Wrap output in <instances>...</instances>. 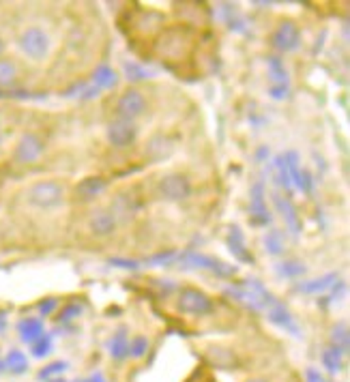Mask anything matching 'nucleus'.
<instances>
[{"label": "nucleus", "mask_w": 350, "mask_h": 382, "mask_svg": "<svg viewBox=\"0 0 350 382\" xmlns=\"http://www.w3.org/2000/svg\"><path fill=\"white\" fill-rule=\"evenodd\" d=\"M226 297H230L232 301H237V303H241V305H245L250 309H256V311L269 309L275 303L273 294L258 280H245L239 286L226 288Z\"/></svg>", "instance_id": "f257e3e1"}, {"label": "nucleus", "mask_w": 350, "mask_h": 382, "mask_svg": "<svg viewBox=\"0 0 350 382\" xmlns=\"http://www.w3.org/2000/svg\"><path fill=\"white\" fill-rule=\"evenodd\" d=\"M63 196H65V191L56 181H41V183H35L33 187H28L26 202L35 208L47 210V208H54L61 204Z\"/></svg>", "instance_id": "f03ea898"}, {"label": "nucleus", "mask_w": 350, "mask_h": 382, "mask_svg": "<svg viewBox=\"0 0 350 382\" xmlns=\"http://www.w3.org/2000/svg\"><path fill=\"white\" fill-rule=\"evenodd\" d=\"M18 45H20V49L26 54L28 59L43 61L47 56V52H49V37H47L45 30H41L37 26H30V28H26L20 35Z\"/></svg>", "instance_id": "7ed1b4c3"}, {"label": "nucleus", "mask_w": 350, "mask_h": 382, "mask_svg": "<svg viewBox=\"0 0 350 382\" xmlns=\"http://www.w3.org/2000/svg\"><path fill=\"white\" fill-rule=\"evenodd\" d=\"M211 309H213V301L202 290H198V288H183L181 290L179 311L189 314V316H204V314H211Z\"/></svg>", "instance_id": "20e7f679"}, {"label": "nucleus", "mask_w": 350, "mask_h": 382, "mask_svg": "<svg viewBox=\"0 0 350 382\" xmlns=\"http://www.w3.org/2000/svg\"><path fill=\"white\" fill-rule=\"evenodd\" d=\"M183 264L192 266V268H206L219 277H232L237 275V266L226 264L223 260H217L213 256H204V253H185L183 256Z\"/></svg>", "instance_id": "39448f33"}, {"label": "nucleus", "mask_w": 350, "mask_h": 382, "mask_svg": "<svg viewBox=\"0 0 350 382\" xmlns=\"http://www.w3.org/2000/svg\"><path fill=\"white\" fill-rule=\"evenodd\" d=\"M144 110H146V99L140 90H127L119 99V103H116V114L121 117V121L134 123V119L142 117Z\"/></svg>", "instance_id": "423d86ee"}, {"label": "nucleus", "mask_w": 350, "mask_h": 382, "mask_svg": "<svg viewBox=\"0 0 350 382\" xmlns=\"http://www.w3.org/2000/svg\"><path fill=\"white\" fill-rule=\"evenodd\" d=\"M159 193L165 200H185L192 193V183L183 174H168L159 181Z\"/></svg>", "instance_id": "0eeeda50"}, {"label": "nucleus", "mask_w": 350, "mask_h": 382, "mask_svg": "<svg viewBox=\"0 0 350 382\" xmlns=\"http://www.w3.org/2000/svg\"><path fill=\"white\" fill-rule=\"evenodd\" d=\"M138 136V129L132 121H114L107 125V142L114 146V148H127L134 144Z\"/></svg>", "instance_id": "6e6552de"}, {"label": "nucleus", "mask_w": 350, "mask_h": 382, "mask_svg": "<svg viewBox=\"0 0 350 382\" xmlns=\"http://www.w3.org/2000/svg\"><path fill=\"white\" fill-rule=\"evenodd\" d=\"M271 43L275 49L279 52H293L299 47L301 43V35H299V28L293 24V22H281L275 32L271 35Z\"/></svg>", "instance_id": "1a4fd4ad"}, {"label": "nucleus", "mask_w": 350, "mask_h": 382, "mask_svg": "<svg viewBox=\"0 0 350 382\" xmlns=\"http://www.w3.org/2000/svg\"><path fill=\"white\" fill-rule=\"evenodd\" d=\"M41 153H43V142H41V138L35 136V133H24V136L20 138L18 146H16L13 157H16L18 163H22V166H28V163H35V161L41 157Z\"/></svg>", "instance_id": "9d476101"}, {"label": "nucleus", "mask_w": 350, "mask_h": 382, "mask_svg": "<svg viewBox=\"0 0 350 382\" xmlns=\"http://www.w3.org/2000/svg\"><path fill=\"white\" fill-rule=\"evenodd\" d=\"M267 318L275 324V326H279V329H284V331H288V333H293V335H301V329H299V324L295 322V318L290 316V311L281 305V303H273L269 309H267Z\"/></svg>", "instance_id": "9b49d317"}, {"label": "nucleus", "mask_w": 350, "mask_h": 382, "mask_svg": "<svg viewBox=\"0 0 350 382\" xmlns=\"http://www.w3.org/2000/svg\"><path fill=\"white\" fill-rule=\"evenodd\" d=\"M88 230L91 234L103 239V237H110L114 230H116V217L105 210V208H99L91 215V220H88Z\"/></svg>", "instance_id": "f8f14e48"}, {"label": "nucleus", "mask_w": 350, "mask_h": 382, "mask_svg": "<svg viewBox=\"0 0 350 382\" xmlns=\"http://www.w3.org/2000/svg\"><path fill=\"white\" fill-rule=\"evenodd\" d=\"M273 202H275L277 210L281 213V217L286 220V224H288L290 232H293V234H299L303 226H301V217H299V213H297L295 204L290 202L288 198L279 196V193H275V196H273Z\"/></svg>", "instance_id": "ddd939ff"}, {"label": "nucleus", "mask_w": 350, "mask_h": 382, "mask_svg": "<svg viewBox=\"0 0 350 382\" xmlns=\"http://www.w3.org/2000/svg\"><path fill=\"white\" fill-rule=\"evenodd\" d=\"M252 222L258 226H267L271 222V215L267 210L264 196H262V183L254 185L252 189Z\"/></svg>", "instance_id": "4468645a"}, {"label": "nucleus", "mask_w": 350, "mask_h": 382, "mask_svg": "<svg viewBox=\"0 0 350 382\" xmlns=\"http://www.w3.org/2000/svg\"><path fill=\"white\" fill-rule=\"evenodd\" d=\"M105 187H107L105 179H101V177H88V179H84V181L76 187V196H78L80 200H93V198L101 196V193L105 191Z\"/></svg>", "instance_id": "2eb2a0df"}, {"label": "nucleus", "mask_w": 350, "mask_h": 382, "mask_svg": "<svg viewBox=\"0 0 350 382\" xmlns=\"http://www.w3.org/2000/svg\"><path fill=\"white\" fill-rule=\"evenodd\" d=\"M18 331H20V338L26 342V344H35L37 340L43 338V324L39 318H24L20 324H18Z\"/></svg>", "instance_id": "dca6fc26"}, {"label": "nucleus", "mask_w": 350, "mask_h": 382, "mask_svg": "<svg viewBox=\"0 0 350 382\" xmlns=\"http://www.w3.org/2000/svg\"><path fill=\"white\" fill-rule=\"evenodd\" d=\"M335 282H339L337 273H327V275H322V277H318V280H312V282L299 284V286H297V290H299V292H308V294H318V292L329 290Z\"/></svg>", "instance_id": "f3484780"}, {"label": "nucleus", "mask_w": 350, "mask_h": 382, "mask_svg": "<svg viewBox=\"0 0 350 382\" xmlns=\"http://www.w3.org/2000/svg\"><path fill=\"white\" fill-rule=\"evenodd\" d=\"M110 354L114 359H119V361L129 357V340H127V329H125V326H121V329L116 331L114 340L110 342Z\"/></svg>", "instance_id": "a211bd4d"}, {"label": "nucleus", "mask_w": 350, "mask_h": 382, "mask_svg": "<svg viewBox=\"0 0 350 382\" xmlns=\"http://www.w3.org/2000/svg\"><path fill=\"white\" fill-rule=\"evenodd\" d=\"M228 247H230V251L235 253L239 260H243V262H254V256L245 249L243 234H241L239 228H232V232H230V237H228Z\"/></svg>", "instance_id": "6ab92c4d"}, {"label": "nucleus", "mask_w": 350, "mask_h": 382, "mask_svg": "<svg viewBox=\"0 0 350 382\" xmlns=\"http://www.w3.org/2000/svg\"><path fill=\"white\" fill-rule=\"evenodd\" d=\"M18 80V65L9 59H0V86H13Z\"/></svg>", "instance_id": "aec40b11"}, {"label": "nucleus", "mask_w": 350, "mask_h": 382, "mask_svg": "<svg viewBox=\"0 0 350 382\" xmlns=\"http://www.w3.org/2000/svg\"><path fill=\"white\" fill-rule=\"evenodd\" d=\"M331 342H333V348H337L342 354L348 352V348H350V335H348V326H346V324L333 326V331H331Z\"/></svg>", "instance_id": "412c9836"}, {"label": "nucleus", "mask_w": 350, "mask_h": 382, "mask_svg": "<svg viewBox=\"0 0 350 382\" xmlns=\"http://www.w3.org/2000/svg\"><path fill=\"white\" fill-rule=\"evenodd\" d=\"M116 71L114 69H110V67H97V71L93 73V82H95V86H97V90L99 88H112V86H116Z\"/></svg>", "instance_id": "4be33fe9"}, {"label": "nucleus", "mask_w": 350, "mask_h": 382, "mask_svg": "<svg viewBox=\"0 0 350 382\" xmlns=\"http://www.w3.org/2000/svg\"><path fill=\"white\" fill-rule=\"evenodd\" d=\"M5 369H9L11 374H24L28 369V359L24 357V352L20 350H11L5 359Z\"/></svg>", "instance_id": "5701e85b"}, {"label": "nucleus", "mask_w": 350, "mask_h": 382, "mask_svg": "<svg viewBox=\"0 0 350 382\" xmlns=\"http://www.w3.org/2000/svg\"><path fill=\"white\" fill-rule=\"evenodd\" d=\"M112 208H114V213H121V215L129 217V215L136 213L138 204L129 193H121V196H116V200L112 202Z\"/></svg>", "instance_id": "b1692460"}, {"label": "nucleus", "mask_w": 350, "mask_h": 382, "mask_svg": "<svg viewBox=\"0 0 350 382\" xmlns=\"http://www.w3.org/2000/svg\"><path fill=\"white\" fill-rule=\"evenodd\" d=\"M322 365H325L327 371H331V374L339 371V369L344 367V363H342V352H339L337 348L331 346L329 350L322 352Z\"/></svg>", "instance_id": "393cba45"}, {"label": "nucleus", "mask_w": 350, "mask_h": 382, "mask_svg": "<svg viewBox=\"0 0 350 382\" xmlns=\"http://www.w3.org/2000/svg\"><path fill=\"white\" fill-rule=\"evenodd\" d=\"M264 245H267V251L271 256H279L284 251V232L281 230H271L264 237Z\"/></svg>", "instance_id": "a878e982"}, {"label": "nucleus", "mask_w": 350, "mask_h": 382, "mask_svg": "<svg viewBox=\"0 0 350 382\" xmlns=\"http://www.w3.org/2000/svg\"><path fill=\"white\" fill-rule=\"evenodd\" d=\"M277 273L281 277H299L305 273V266L301 262H295V260H290V262H281L277 266Z\"/></svg>", "instance_id": "bb28decb"}, {"label": "nucleus", "mask_w": 350, "mask_h": 382, "mask_svg": "<svg viewBox=\"0 0 350 382\" xmlns=\"http://www.w3.org/2000/svg\"><path fill=\"white\" fill-rule=\"evenodd\" d=\"M146 350H148V340L142 338V335L134 338V342L129 344V354L136 357V359H142L146 354Z\"/></svg>", "instance_id": "cd10ccee"}, {"label": "nucleus", "mask_w": 350, "mask_h": 382, "mask_svg": "<svg viewBox=\"0 0 350 382\" xmlns=\"http://www.w3.org/2000/svg\"><path fill=\"white\" fill-rule=\"evenodd\" d=\"M269 69H271V78L279 84H286V69L281 67V61L271 56L269 59Z\"/></svg>", "instance_id": "c85d7f7f"}, {"label": "nucleus", "mask_w": 350, "mask_h": 382, "mask_svg": "<svg viewBox=\"0 0 350 382\" xmlns=\"http://www.w3.org/2000/svg\"><path fill=\"white\" fill-rule=\"evenodd\" d=\"M275 166H277V177H279V183L288 189L290 185H293V181H290V174H288V168H286V159L284 155H279L275 159Z\"/></svg>", "instance_id": "c756f323"}, {"label": "nucleus", "mask_w": 350, "mask_h": 382, "mask_svg": "<svg viewBox=\"0 0 350 382\" xmlns=\"http://www.w3.org/2000/svg\"><path fill=\"white\" fill-rule=\"evenodd\" d=\"M49 350H52V340L45 338V335L33 344V354H35L37 359H43L45 354H49Z\"/></svg>", "instance_id": "7c9ffc66"}, {"label": "nucleus", "mask_w": 350, "mask_h": 382, "mask_svg": "<svg viewBox=\"0 0 350 382\" xmlns=\"http://www.w3.org/2000/svg\"><path fill=\"white\" fill-rule=\"evenodd\" d=\"M125 71H127V78L134 80V82H140V80H146V78H148L146 69L140 67V65H136V63H127V65H125Z\"/></svg>", "instance_id": "2f4dec72"}, {"label": "nucleus", "mask_w": 350, "mask_h": 382, "mask_svg": "<svg viewBox=\"0 0 350 382\" xmlns=\"http://www.w3.org/2000/svg\"><path fill=\"white\" fill-rule=\"evenodd\" d=\"M65 369H67V363H65V361H56V363L47 365L45 369H41V371H39V378H41V380H47L49 376L61 374V371H65Z\"/></svg>", "instance_id": "473e14b6"}, {"label": "nucleus", "mask_w": 350, "mask_h": 382, "mask_svg": "<svg viewBox=\"0 0 350 382\" xmlns=\"http://www.w3.org/2000/svg\"><path fill=\"white\" fill-rule=\"evenodd\" d=\"M78 316H82V305H78V303H71V305H67L63 311H61V318L63 322H67V320H74V318H78Z\"/></svg>", "instance_id": "72a5a7b5"}, {"label": "nucleus", "mask_w": 350, "mask_h": 382, "mask_svg": "<svg viewBox=\"0 0 350 382\" xmlns=\"http://www.w3.org/2000/svg\"><path fill=\"white\" fill-rule=\"evenodd\" d=\"M110 264H114V266H123V268H129V270H136V268L140 266L138 262H134V260H123V258H112Z\"/></svg>", "instance_id": "f704fd0d"}, {"label": "nucleus", "mask_w": 350, "mask_h": 382, "mask_svg": "<svg viewBox=\"0 0 350 382\" xmlns=\"http://www.w3.org/2000/svg\"><path fill=\"white\" fill-rule=\"evenodd\" d=\"M297 187L303 189V191H312V177H310L308 170H301V177H299V185H297Z\"/></svg>", "instance_id": "c9c22d12"}, {"label": "nucleus", "mask_w": 350, "mask_h": 382, "mask_svg": "<svg viewBox=\"0 0 350 382\" xmlns=\"http://www.w3.org/2000/svg\"><path fill=\"white\" fill-rule=\"evenodd\" d=\"M54 309H56V299H47V301H41V303H39V311H41L43 316H49Z\"/></svg>", "instance_id": "e433bc0d"}, {"label": "nucleus", "mask_w": 350, "mask_h": 382, "mask_svg": "<svg viewBox=\"0 0 350 382\" xmlns=\"http://www.w3.org/2000/svg\"><path fill=\"white\" fill-rule=\"evenodd\" d=\"M170 258H174V251H163V253H157V256H153V258H148L146 262H151V264H165Z\"/></svg>", "instance_id": "4c0bfd02"}, {"label": "nucleus", "mask_w": 350, "mask_h": 382, "mask_svg": "<svg viewBox=\"0 0 350 382\" xmlns=\"http://www.w3.org/2000/svg\"><path fill=\"white\" fill-rule=\"evenodd\" d=\"M305 380H308V382H325L322 374H320L318 369H314V367H310V369L305 371Z\"/></svg>", "instance_id": "58836bf2"}, {"label": "nucleus", "mask_w": 350, "mask_h": 382, "mask_svg": "<svg viewBox=\"0 0 350 382\" xmlns=\"http://www.w3.org/2000/svg\"><path fill=\"white\" fill-rule=\"evenodd\" d=\"M284 90H286V84H279V86H273V88H271V95H273L275 99H284Z\"/></svg>", "instance_id": "ea45409f"}, {"label": "nucleus", "mask_w": 350, "mask_h": 382, "mask_svg": "<svg viewBox=\"0 0 350 382\" xmlns=\"http://www.w3.org/2000/svg\"><path fill=\"white\" fill-rule=\"evenodd\" d=\"M86 382H105V378H103L101 371H97V374H93L91 378H86Z\"/></svg>", "instance_id": "a19ab883"}, {"label": "nucleus", "mask_w": 350, "mask_h": 382, "mask_svg": "<svg viewBox=\"0 0 350 382\" xmlns=\"http://www.w3.org/2000/svg\"><path fill=\"white\" fill-rule=\"evenodd\" d=\"M3 52H5V41L0 39V56H3Z\"/></svg>", "instance_id": "79ce46f5"}, {"label": "nucleus", "mask_w": 350, "mask_h": 382, "mask_svg": "<svg viewBox=\"0 0 350 382\" xmlns=\"http://www.w3.org/2000/svg\"><path fill=\"white\" fill-rule=\"evenodd\" d=\"M247 382H267V380H247Z\"/></svg>", "instance_id": "37998d69"}, {"label": "nucleus", "mask_w": 350, "mask_h": 382, "mask_svg": "<svg viewBox=\"0 0 350 382\" xmlns=\"http://www.w3.org/2000/svg\"><path fill=\"white\" fill-rule=\"evenodd\" d=\"M49 382H65V380H49Z\"/></svg>", "instance_id": "c03bdc74"}, {"label": "nucleus", "mask_w": 350, "mask_h": 382, "mask_svg": "<svg viewBox=\"0 0 350 382\" xmlns=\"http://www.w3.org/2000/svg\"><path fill=\"white\" fill-rule=\"evenodd\" d=\"M0 142H3V136H0Z\"/></svg>", "instance_id": "a18cd8bd"}, {"label": "nucleus", "mask_w": 350, "mask_h": 382, "mask_svg": "<svg viewBox=\"0 0 350 382\" xmlns=\"http://www.w3.org/2000/svg\"><path fill=\"white\" fill-rule=\"evenodd\" d=\"M82 382H86V380H82Z\"/></svg>", "instance_id": "49530a36"}]
</instances>
